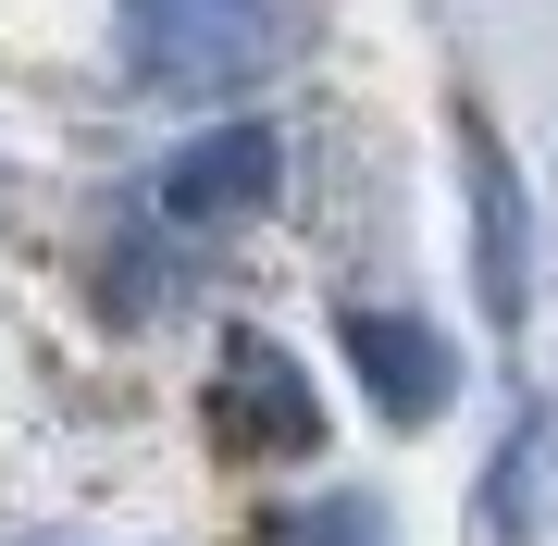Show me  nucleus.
I'll list each match as a JSON object with an SVG mask.
<instances>
[{
  "instance_id": "nucleus-6",
  "label": "nucleus",
  "mask_w": 558,
  "mask_h": 546,
  "mask_svg": "<svg viewBox=\"0 0 558 546\" xmlns=\"http://www.w3.org/2000/svg\"><path fill=\"white\" fill-rule=\"evenodd\" d=\"M248 546H398V522H385L373 485H336V497H286V509H260Z\"/></svg>"
},
{
  "instance_id": "nucleus-4",
  "label": "nucleus",
  "mask_w": 558,
  "mask_h": 546,
  "mask_svg": "<svg viewBox=\"0 0 558 546\" xmlns=\"http://www.w3.org/2000/svg\"><path fill=\"white\" fill-rule=\"evenodd\" d=\"M274 174H286L274 124H211V137H186L161 162V223H248L274 199Z\"/></svg>"
},
{
  "instance_id": "nucleus-5",
  "label": "nucleus",
  "mask_w": 558,
  "mask_h": 546,
  "mask_svg": "<svg viewBox=\"0 0 558 546\" xmlns=\"http://www.w3.org/2000/svg\"><path fill=\"white\" fill-rule=\"evenodd\" d=\"M459 174H472V262H484V311L521 324L534 311V248H521V174L497 149V124L459 112Z\"/></svg>"
},
{
  "instance_id": "nucleus-2",
  "label": "nucleus",
  "mask_w": 558,
  "mask_h": 546,
  "mask_svg": "<svg viewBox=\"0 0 558 546\" xmlns=\"http://www.w3.org/2000/svg\"><path fill=\"white\" fill-rule=\"evenodd\" d=\"M211 423L236 460H311L323 447V398H311V373L286 361L274 336H223V398H211Z\"/></svg>"
},
{
  "instance_id": "nucleus-3",
  "label": "nucleus",
  "mask_w": 558,
  "mask_h": 546,
  "mask_svg": "<svg viewBox=\"0 0 558 546\" xmlns=\"http://www.w3.org/2000/svg\"><path fill=\"white\" fill-rule=\"evenodd\" d=\"M336 348H348L360 398H373L385 423H435L459 398V348L422 324V311H336Z\"/></svg>"
},
{
  "instance_id": "nucleus-1",
  "label": "nucleus",
  "mask_w": 558,
  "mask_h": 546,
  "mask_svg": "<svg viewBox=\"0 0 558 546\" xmlns=\"http://www.w3.org/2000/svg\"><path fill=\"white\" fill-rule=\"evenodd\" d=\"M124 13V62L161 100H236L286 62V13L274 0H112Z\"/></svg>"
}]
</instances>
